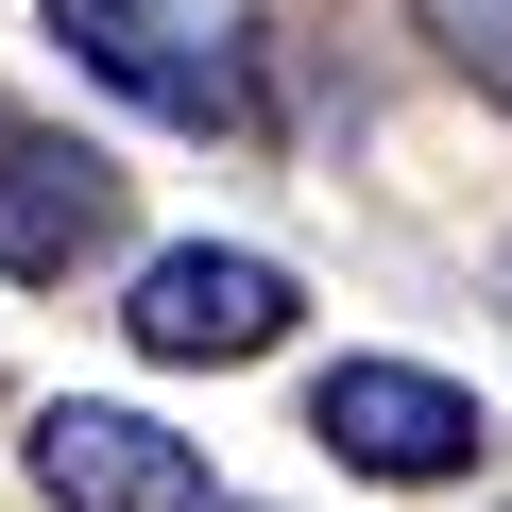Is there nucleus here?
Instances as JSON below:
<instances>
[{
    "mask_svg": "<svg viewBox=\"0 0 512 512\" xmlns=\"http://www.w3.org/2000/svg\"><path fill=\"white\" fill-rule=\"evenodd\" d=\"M410 18L444 35V69H461L478 103H512V0H410Z\"/></svg>",
    "mask_w": 512,
    "mask_h": 512,
    "instance_id": "nucleus-6",
    "label": "nucleus"
},
{
    "mask_svg": "<svg viewBox=\"0 0 512 512\" xmlns=\"http://www.w3.org/2000/svg\"><path fill=\"white\" fill-rule=\"evenodd\" d=\"M308 444L325 461H359V478H393V495H427V478H478V393H444V376H410V359H325L308 376Z\"/></svg>",
    "mask_w": 512,
    "mask_h": 512,
    "instance_id": "nucleus-2",
    "label": "nucleus"
},
{
    "mask_svg": "<svg viewBox=\"0 0 512 512\" xmlns=\"http://www.w3.org/2000/svg\"><path fill=\"white\" fill-rule=\"evenodd\" d=\"M35 495H52V512H205V444H171L154 410L52 393V410H35Z\"/></svg>",
    "mask_w": 512,
    "mask_h": 512,
    "instance_id": "nucleus-5",
    "label": "nucleus"
},
{
    "mask_svg": "<svg viewBox=\"0 0 512 512\" xmlns=\"http://www.w3.org/2000/svg\"><path fill=\"white\" fill-rule=\"evenodd\" d=\"M52 52L86 86H120V103L188 120V137H256V69H239V35L188 18V0H52Z\"/></svg>",
    "mask_w": 512,
    "mask_h": 512,
    "instance_id": "nucleus-1",
    "label": "nucleus"
},
{
    "mask_svg": "<svg viewBox=\"0 0 512 512\" xmlns=\"http://www.w3.org/2000/svg\"><path fill=\"white\" fill-rule=\"evenodd\" d=\"M137 359H171V376H205V359H274L291 342V274L274 256H239V239H188V256H154L137 274Z\"/></svg>",
    "mask_w": 512,
    "mask_h": 512,
    "instance_id": "nucleus-4",
    "label": "nucleus"
},
{
    "mask_svg": "<svg viewBox=\"0 0 512 512\" xmlns=\"http://www.w3.org/2000/svg\"><path fill=\"white\" fill-rule=\"evenodd\" d=\"M495 291H512V256H495Z\"/></svg>",
    "mask_w": 512,
    "mask_h": 512,
    "instance_id": "nucleus-7",
    "label": "nucleus"
},
{
    "mask_svg": "<svg viewBox=\"0 0 512 512\" xmlns=\"http://www.w3.org/2000/svg\"><path fill=\"white\" fill-rule=\"evenodd\" d=\"M103 256H120V171L86 137H52V120H0V274L69 291V274H103Z\"/></svg>",
    "mask_w": 512,
    "mask_h": 512,
    "instance_id": "nucleus-3",
    "label": "nucleus"
}]
</instances>
